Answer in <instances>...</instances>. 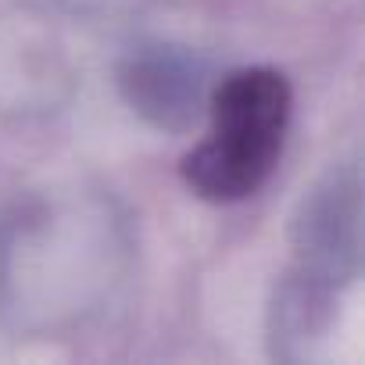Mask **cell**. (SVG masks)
Masks as SVG:
<instances>
[{"mask_svg": "<svg viewBox=\"0 0 365 365\" xmlns=\"http://www.w3.org/2000/svg\"><path fill=\"white\" fill-rule=\"evenodd\" d=\"M297 247L304 262L322 276H344L358 262V179L333 175L319 187L297 219Z\"/></svg>", "mask_w": 365, "mask_h": 365, "instance_id": "cell-2", "label": "cell"}, {"mask_svg": "<svg viewBox=\"0 0 365 365\" xmlns=\"http://www.w3.org/2000/svg\"><path fill=\"white\" fill-rule=\"evenodd\" d=\"M290 83L276 68H244L212 97V136L182 158V179L208 201H240L272 172L290 118Z\"/></svg>", "mask_w": 365, "mask_h": 365, "instance_id": "cell-1", "label": "cell"}, {"mask_svg": "<svg viewBox=\"0 0 365 365\" xmlns=\"http://www.w3.org/2000/svg\"><path fill=\"white\" fill-rule=\"evenodd\" d=\"M122 93L158 129L182 133L197 122L201 76L179 54H143L122 68Z\"/></svg>", "mask_w": 365, "mask_h": 365, "instance_id": "cell-3", "label": "cell"}]
</instances>
